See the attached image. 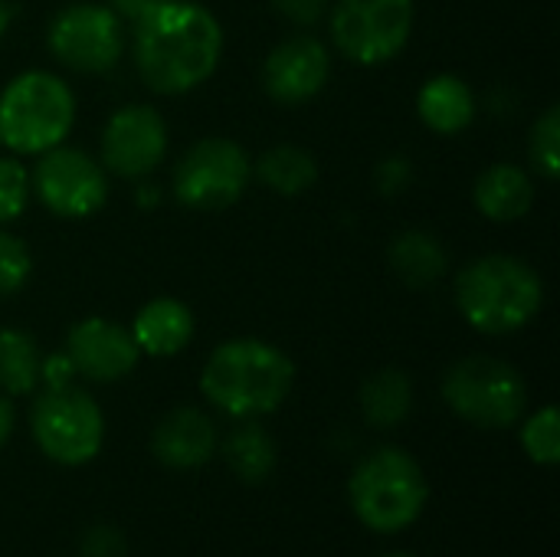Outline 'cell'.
Here are the masks:
<instances>
[{
    "instance_id": "83f0119b",
    "label": "cell",
    "mask_w": 560,
    "mask_h": 557,
    "mask_svg": "<svg viewBox=\"0 0 560 557\" xmlns=\"http://www.w3.org/2000/svg\"><path fill=\"white\" fill-rule=\"evenodd\" d=\"M374 184H377V190L387 194V197L404 194V190L413 184V164H410V158H404V154L384 158V161L374 167Z\"/></svg>"
},
{
    "instance_id": "52a82bcc",
    "label": "cell",
    "mask_w": 560,
    "mask_h": 557,
    "mask_svg": "<svg viewBox=\"0 0 560 557\" xmlns=\"http://www.w3.org/2000/svg\"><path fill=\"white\" fill-rule=\"evenodd\" d=\"M253 181V158L246 148L223 135H207L184 151L174 164L171 190L180 207L194 213H220L243 200Z\"/></svg>"
},
{
    "instance_id": "7c38bea8",
    "label": "cell",
    "mask_w": 560,
    "mask_h": 557,
    "mask_svg": "<svg viewBox=\"0 0 560 557\" xmlns=\"http://www.w3.org/2000/svg\"><path fill=\"white\" fill-rule=\"evenodd\" d=\"M167 118L154 105H121L102 128V167L125 181H144L154 174L171 148Z\"/></svg>"
},
{
    "instance_id": "4fadbf2b",
    "label": "cell",
    "mask_w": 560,
    "mask_h": 557,
    "mask_svg": "<svg viewBox=\"0 0 560 557\" xmlns=\"http://www.w3.org/2000/svg\"><path fill=\"white\" fill-rule=\"evenodd\" d=\"M331 79V49L312 36L295 33L269 49L262 62V89L279 105H305L325 92Z\"/></svg>"
},
{
    "instance_id": "8fae6325",
    "label": "cell",
    "mask_w": 560,
    "mask_h": 557,
    "mask_svg": "<svg viewBox=\"0 0 560 557\" xmlns=\"http://www.w3.org/2000/svg\"><path fill=\"white\" fill-rule=\"evenodd\" d=\"M30 177L33 194L52 217L85 220L108 204V171L82 148L56 144L43 151Z\"/></svg>"
},
{
    "instance_id": "7a4b0ae2",
    "label": "cell",
    "mask_w": 560,
    "mask_h": 557,
    "mask_svg": "<svg viewBox=\"0 0 560 557\" xmlns=\"http://www.w3.org/2000/svg\"><path fill=\"white\" fill-rule=\"evenodd\" d=\"M295 387V361L272 341L230 338L217 345L200 371L203 397L233 420L276 414Z\"/></svg>"
},
{
    "instance_id": "5bb4252c",
    "label": "cell",
    "mask_w": 560,
    "mask_h": 557,
    "mask_svg": "<svg viewBox=\"0 0 560 557\" xmlns=\"http://www.w3.org/2000/svg\"><path fill=\"white\" fill-rule=\"evenodd\" d=\"M62 351L69 355L75 374L89 378L95 384H115V381L128 378L141 361L131 328H125L112 318H102V315L79 318L66 335Z\"/></svg>"
},
{
    "instance_id": "d6986e66",
    "label": "cell",
    "mask_w": 560,
    "mask_h": 557,
    "mask_svg": "<svg viewBox=\"0 0 560 557\" xmlns=\"http://www.w3.org/2000/svg\"><path fill=\"white\" fill-rule=\"evenodd\" d=\"M387 263H390V272L407 289L436 286L450 269L446 246L430 230H404V233H397L390 250H387Z\"/></svg>"
},
{
    "instance_id": "8992f818",
    "label": "cell",
    "mask_w": 560,
    "mask_h": 557,
    "mask_svg": "<svg viewBox=\"0 0 560 557\" xmlns=\"http://www.w3.org/2000/svg\"><path fill=\"white\" fill-rule=\"evenodd\" d=\"M443 401L472 427L509 430L528 410V384L515 364L492 355H472L446 371Z\"/></svg>"
},
{
    "instance_id": "3957f363",
    "label": "cell",
    "mask_w": 560,
    "mask_h": 557,
    "mask_svg": "<svg viewBox=\"0 0 560 557\" xmlns=\"http://www.w3.org/2000/svg\"><path fill=\"white\" fill-rule=\"evenodd\" d=\"M453 302L469 328L492 338L515 335L541 315L545 279L522 256L489 253L459 269Z\"/></svg>"
},
{
    "instance_id": "ffe728a7",
    "label": "cell",
    "mask_w": 560,
    "mask_h": 557,
    "mask_svg": "<svg viewBox=\"0 0 560 557\" xmlns=\"http://www.w3.org/2000/svg\"><path fill=\"white\" fill-rule=\"evenodd\" d=\"M413 410V381L400 368L374 371L361 387V414L377 430L400 427Z\"/></svg>"
},
{
    "instance_id": "5b68a950",
    "label": "cell",
    "mask_w": 560,
    "mask_h": 557,
    "mask_svg": "<svg viewBox=\"0 0 560 557\" xmlns=\"http://www.w3.org/2000/svg\"><path fill=\"white\" fill-rule=\"evenodd\" d=\"M75 125V95L62 76L26 69L0 92V144L16 158H39L66 144Z\"/></svg>"
},
{
    "instance_id": "2e32d148",
    "label": "cell",
    "mask_w": 560,
    "mask_h": 557,
    "mask_svg": "<svg viewBox=\"0 0 560 557\" xmlns=\"http://www.w3.org/2000/svg\"><path fill=\"white\" fill-rule=\"evenodd\" d=\"M194 332H197V318L190 305L174 295H158L144 302L131 322V338L138 351L148 358H174L187 351Z\"/></svg>"
},
{
    "instance_id": "836d02e7",
    "label": "cell",
    "mask_w": 560,
    "mask_h": 557,
    "mask_svg": "<svg viewBox=\"0 0 560 557\" xmlns=\"http://www.w3.org/2000/svg\"><path fill=\"white\" fill-rule=\"evenodd\" d=\"M10 23H13V7H10V0H0V39L7 36Z\"/></svg>"
},
{
    "instance_id": "44dd1931",
    "label": "cell",
    "mask_w": 560,
    "mask_h": 557,
    "mask_svg": "<svg viewBox=\"0 0 560 557\" xmlns=\"http://www.w3.org/2000/svg\"><path fill=\"white\" fill-rule=\"evenodd\" d=\"M253 174L279 197H299V194H308L318 184L322 167H318V161H315V154L308 148L276 144V148L262 151V158L253 164Z\"/></svg>"
},
{
    "instance_id": "7402d4cb",
    "label": "cell",
    "mask_w": 560,
    "mask_h": 557,
    "mask_svg": "<svg viewBox=\"0 0 560 557\" xmlns=\"http://www.w3.org/2000/svg\"><path fill=\"white\" fill-rule=\"evenodd\" d=\"M223 456H226V466L236 473V479L256 486V483H266L272 476L279 450H276V440L269 437V430L262 423L240 420V427L223 443Z\"/></svg>"
},
{
    "instance_id": "ba28073f",
    "label": "cell",
    "mask_w": 560,
    "mask_h": 557,
    "mask_svg": "<svg viewBox=\"0 0 560 557\" xmlns=\"http://www.w3.org/2000/svg\"><path fill=\"white\" fill-rule=\"evenodd\" d=\"M413 23V0H331L328 7L335 49L368 69L394 62L407 49Z\"/></svg>"
},
{
    "instance_id": "ac0fdd59",
    "label": "cell",
    "mask_w": 560,
    "mask_h": 557,
    "mask_svg": "<svg viewBox=\"0 0 560 557\" xmlns=\"http://www.w3.org/2000/svg\"><path fill=\"white\" fill-rule=\"evenodd\" d=\"M476 112H479L476 92L456 72H436L417 92V115L433 135L443 138L463 135L476 121Z\"/></svg>"
},
{
    "instance_id": "e575fe53",
    "label": "cell",
    "mask_w": 560,
    "mask_h": 557,
    "mask_svg": "<svg viewBox=\"0 0 560 557\" xmlns=\"http://www.w3.org/2000/svg\"><path fill=\"white\" fill-rule=\"evenodd\" d=\"M384 557H413V555H384Z\"/></svg>"
},
{
    "instance_id": "4316f807",
    "label": "cell",
    "mask_w": 560,
    "mask_h": 557,
    "mask_svg": "<svg viewBox=\"0 0 560 557\" xmlns=\"http://www.w3.org/2000/svg\"><path fill=\"white\" fill-rule=\"evenodd\" d=\"M30 276H33V253H30V246L20 236L7 233L0 227V299L16 295L30 282Z\"/></svg>"
},
{
    "instance_id": "9a60e30c",
    "label": "cell",
    "mask_w": 560,
    "mask_h": 557,
    "mask_svg": "<svg viewBox=\"0 0 560 557\" xmlns=\"http://www.w3.org/2000/svg\"><path fill=\"white\" fill-rule=\"evenodd\" d=\"M220 446L217 427L203 410L194 407H177L167 417H161V423L151 433V453L161 466L177 469V473H190L200 469L213 460Z\"/></svg>"
},
{
    "instance_id": "4dcf8cb0",
    "label": "cell",
    "mask_w": 560,
    "mask_h": 557,
    "mask_svg": "<svg viewBox=\"0 0 560 557\" xmlns=\"http://www.w3.org/2000/svg\"><path fill=\"white\" fill-rule=\"evenodd\" d=\"M75 368L69 361L66 351H56V355H46L43 364H39V387L43 391H59V387H69L75 381Z\"/></svg>"
},
{
    "instance_id": "d6a6232c",
    "label": "cell",
    "mask_w": 560,
    "mask_h": 557,
    "mask_svg": "<svg viewBox=\"0 0 560 557\" xmlns=\"http://www.w3.org/2000/svg\"><path fill=\"white\" fill-rule=\"evenodd\" d=\"M10 433H13V407H10V397L0 394V450L7 446Z\"/></svg>"
},
{
    "instance_id": "30bf717a",
    "label": "cell",
    "mask_w": 560,
    "mask_h": 557,
    "mask_svg": "<svg viewBox=\"0 0 560 557\" xmlns=\"http://www.w3.org/2000/svg\"><path fill=\"white\" fill-rule=\"evenodd\" d=\"M52 59L82 76L112 72L125 53V20L108 3H69L46 26Z\"/></svg>"
},
{
    "instance_id": "f1b7e54d",
    "label": "cell",
    "mask_w": 560,
    "mask_h": 557,
    "mask_svg": "<svg viewBox=\"0 0 560 557\" xmlns=\"http://www.w3.org/2000/svg\"><path fill=\"white\" fill-rule=\"evenodd\" d=\"M272 7H276V13L285 23L302 26V30H312V26H318L328 16L331 0H272Z\"/></svg>"
},
{
    "instance_id": "6da1fadb",
    "label": "cell",
    "mask_w": 560,
    "mask_h": 557,
    "mask_svg": "<svg viewBox=\"0 0 560 557\" xmlns=\"http://www.w3.org/2000/svg\"><path fill=\"white\" fill-rule=\"evenodd\" d=\"M223 46V23L197 0H164L138 16L131 30L135 69L161 95H187L210 82Z\"/></svg>"
},
{
    "instance_id": "d4e9b609",
    "label": "cell",
    "mask_w": 560,
    "mask_h": 557,
    "mask_svg": "<svg viewBox=\"0 0 560 557\" xmlns=\"http://www.w3.org/2000/svg\"><path fill=\"white\" fill-rule=\"evenodd\" d=\"M522 450L538 466H558L560 463V414L555 404H545L535 410L522 427Z\"/></svg>"
},
{
    "instance_id": "f546056e",
    "label": "cell",
    "mask_w": 560,
    "mask_h": 557,
    "mask_svg": "<svg viewBox=\"0 0 560 557\" xmlns=\"http://www.w3.org/2000/svg\"><path fill=\"white\" fill-rule=\"evenodd\" d=\"M79 557H125V538L121 532L108 529V525H95L85 532Z\"/></svg>"
},
{
    "instance_id": "9c48e42d",
    "label": "cell",
    "mask_w": 560,
    "mask_h": 557,
    "mask_svg": "<svg viewBox=\"0 0 560 557\" xmlns=\"http://www.w3.org/2000/svg\"><path fill=\"white\" fill-rule=\"evenodd\" d=\"M30 430L39 453L59 466H85L105 443V417L75 384L43 391L30 410Z\"/></svg>"
},
{
    "instance_id": "1f68e13d",
    "label": "cell",
    "mask_w": 560,
    "mask_h": 557,
    "mask_svg": "<svg viewBox=\"0 0 560 557\" xmlns=\"http://www.w3.org/2000/svg\"><path fill=\"white\" fill-rule=\"evenodd\" d=\"M158 3H164V0H108V7L121 16V20H138V16H144L148 10H154Z\"/></svg>"
},
{
    "instance_id": "e0dca14e",
    "label": "cell",
    "mask_w": 560,
    "mask_h": 557,
    "mask_svg": "<svg viewBox=\"0 0 560 557\" xmlns=\"http://www.w3.org/2000/svg\"><path fill=\"white\" fill-rule=\"evenodd\" d=\"M535 200H538L535 177L522 164H509V161L489 164L472 187L476 210L492 223H515L528 217Z\"/></svg>"
},
{
    "instance_id": "cb8c5ba5",
    "label": "cell",
    "mask_w": 560,
    "mask_h": 557,
    "mask_svg": "<svg viewBox=\"0 0 560 557\" xmlns=\"http://www.w3.org/2000/svg\"><path fill=\"white\" fill-rule=\"evenodd\" d=\"M528 161L535 167V174L545 184H555L560 177V108L548 105L528 135Z\"/></svg>"
},
{
    "instance_id": "277c9868",
    "label": "cell",
    "mask_w": 560,
    "mask_h": 557,
    "mask_svg": "<svg viewBox=\"0 0 560 557\" xmlns=\"http://www.w3.org/2000/svg\"><path fill=\"white\" fill-rule=\"evenodd\" d=\"M348 499L364 529L397 535L423 515L430 502V479L407 450L381 446L351 473Z\"/></svg>"
},
{
    "instance_id": "603a6c76",
    "label": "cell",
    "mask_w": 560,
    "mask_h": 557,
    "mask_svg": "<svg viewBox=\"0 0 560 557\" xmlns=\"http://www.w3.org/2000/svg\"><path fill=\"white\" fill-rule=\"evenodd\" d=\"M43 351L23 328H0V394L26 397L39 387Z\"/></svg>"
},
{
    "instance_id": "484cf974",
    "label": "cell",
    "mask_w": 560,
    "mask_h": 557,
    "mask_svg": "<svg viewBox=\"0 0 560 557\" xmlns=\"http://www.w3.org/2000/svg\"><path fill=\"white\" fill-rule=\"evenodd\" d=\"M33 197V177L23 158L16 154H0V227L13 223L26 213Z\"/></svg>"
}]
</instances>
